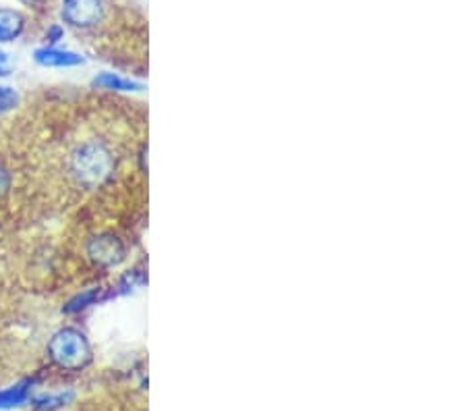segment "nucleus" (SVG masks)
I'll use <instances>...</instances> for the list:
<instances>
[{
	"mask_svg": "<svg viewBox=\"0 0 466 411\" xmlns=\"http://www.w3.org/2000/svg\"><path fill=\"white\" fill-rule=\"evenodd\" d=\"M114 168V152L104 141H85L71 156V175L83 187L104 185V183L113 177Z\"/></svg>",
	"mask_w": 466,
	"mask_h": 411,
	"instance_id": "obj_1",
	"label": "nucleus"
},
{
	"mask_svg": "<svg viewBox=\"0 0 466 411\" xmlns=\"http://www.w3.org/2000/svg\"><path fill=\"white\" fill-rule=\"evenodd\" d=\"M46 354H48V360L63 372H81L94 360V351H91L88 337L73 326L56 330L50 337Z\"/></svg>",
	"mask_w": 466,
	"mask_h": 411,
	"instance_id": "obj_2",
	"label": "nucleus"
},
{
	"mask_svg": "<svg viewBox=\"0 0 466 411\" xmlns=\"http://www.w3.org/2000/svg\"><path fill=\"white\" fill-rule=\"evenodd\" d=\"M88 258L91 262L102 266V269H114V266H121L127 258V247H124L123 239L116 237L113 233H102L96 235L88 241Z\"/></svg>",
	"mask_w": 466,
	"mask_h": 411,
	"instance_id": "obj_3",
	"label": "nucleus"
},
{
	"mask_svg": "<svg viewBox=\"0 0 466 411\" xmlns=\"http://www.w3.org/2000/svg\"><path fill=\"white\" fill-rule=\"evenodd\" d=\"M63 17L79 30L96 28L104 17V0H63Z\"/></svg>",
	"mask_w": 466,
	"mask_h": 411,
	"instance_id": "obj_4",
	"label": "nucleus"
},
{
	"mask_svg": "<svg viewBox=\"0 0 466 411\" xmlns=\"http://www.w3.org/2000/svg\"><path fill=\"white\" fill-rule=\"evenodd\" d=\"M36 63L42 67H77L83 63V56L71 50H58V48H39L36 50Z\"/></svg>",
	"mask_w": 466,
	"mask_h": 411,
	"instance_id": "obj_5",
	"label": "nucleus"
},
{
	"mask_svg": "<svg viewBox=\"0 0 466 411\" xmlns=\"http://www.w3.org/2000/svg\"><path fill=\"white\" fill-rule=\"evenodd\" d=\"M25 30V19L19 11L0 9V44L17 40Z\"/></svg>",
	"mask_w": 466,
	"mask_h": 411,
	"instance_id": "obj_6",
	"label": "nucleus"
},
{
	"mask_svg": "<svg viewBox=\"0 0 466 411\" xmlns=\"http://www.w3.org/2000/svg\"><path fill=\"white\" fill-rule=\"evenodd\" d=\"M31 389H34V381L17 382L15 387L0 390V409L21 407V406H25V403H30Z\"/></svg>",
	"mask_w": 466,
	"mask_h": 411,
	"instance_id": "obj_7",
	"label": "nucleus"
},
{
	"mask_svg": "<svg viewBox=\"0 0 466 411\" xmlns=\"http://www.w3.org/2000/svg\"><path fill=\"white\" fill-rule=\"evenodd\" d=\"M75 399V393H56V395H31L30 403L34 406L38 411H52V409H61L64 406H69L71 401Z\"/></svg>",
	"mask_w": 466,
	"mask_h": 411,
	"instance_id": "obj_8",
	"label": "nucleus"
},
{
	"mask_svg": "<svg viewBox=\"0 0 466 411\" xmlns=\"http://www.w3.org/2000/svg\"><path fill=\"white\" fill-rule=\"evenodd\" d=\"M96 88H104V90H114V91H140L143 90L141 83L131 81V80H123L116 73H102L97 75L94 80Z\"/></svg>",
	"mask_w": 466,
	"mask_h": 411,
	"instance_id": "obj_9",
	"label": "nucleus"
},
{
	"mask_svg": "<svg viewBox=\"0 0 466 411\" xmlns=\"http://www.w3.org/2000/svg\"><path fill=\"white\" fill-rule=\"evenodd\" d=\"M104 297H106V295H104V289H100V287H97V289H89V291L81 293V295L71 299V302L63 308V312H64V314H79V312L88 310L89 305L97 304Z\"/></svg>",
	"mask_w": 466,
	"mask_h": 411,
	"instance_id": "obj_10",
	"label": "nucleus"
},
{
	"mask_svg": "<svg viewBox=\"0 0 466 411\" xmlns=\"http://www.w3.org/2000/svg\"><path fill=\"white\" fill-rule=\"evenodd\" d=\"M19 102V94L9 86H0V113L15 108Z\"/></svg>",
	"mask_w": 466,
	"mask_h": 411,
	"instance_id": "obj_11",
	"label": "nucleus"
},
{
	"mask_svg": "<svg viewBox=\"0 0 466 411\" xmlns=\"http://www.w3.org/2000/svg\"><path fill=\"white\" fill-rule=\"evenodd\" d=\"M9 187H11V175L3 165H0V195L9 192Z\"/></svg>",
	"mask_w": 466,
	"mask_h": 411,
	"instance_id": "obj_12",
	"label": "nucleus"
},
{
	"mask_svg": "<svg viewBox=\"0 0 466 411\" xmlns=\"http://www.w3.org/2000/svg\"><path fill=\"white\" fill-rule=\"evenodd\" d=\"M63 36H64V31H63L61 25H55V28H50L48 34H46V38H48V42H52V44H56L58 40H63Z\"/></svg>",
	"mask_w": 466,
	"mask_h": 411,
	"instance_id": "obj_13",
	"label": "nucleus"
},
{
	"mask_svg": "<svg viewBox=\"0 0 466 411\" xmlns=\"http://www.w3.org/2000/svg\"><path fill=\"white\" fill-rule=\"evenodd\" d=\"M11 73V63H9V56L4 55L3 50H0V77L9 75Z\"/></svg>",
	"mask_w": 466,
	"mask_h": 411,
	"instance_id": "obj_14",
	"label": "nucleus"
},
{
	"mask_svg": "<svg viewBox=\"0 0 466 411\" xmlns=\"http://www.w3.org/2000/svg\"><path fill=\"white\" fill-rule=\"evenodd\" d=\"M21 3H25V4H38L39 0H21Z\"/></svg>",
	"mask_w": 466,
	"mask_h": 411,
	"instance_id": "obj_15",
	"label": "nucleus"
}]
</instances>
